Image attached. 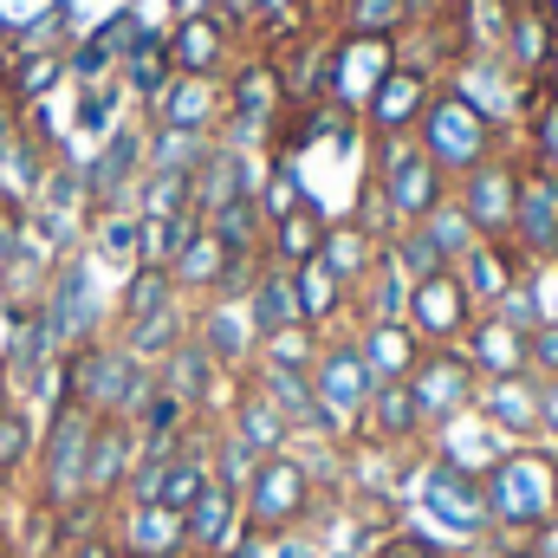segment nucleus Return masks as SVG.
Listing matches in <instances>:
<instances>
[{"label": "nucleus", "instance_id": "c756f323", "mask_svg": "<svg viewBox=\"0 0 558 558\" xmlns=\"http://www.w3.org/2000/svg\"><path fill=\"white\" fill-rule=\"evenodd\" d=\"M357 351H364V364H371L377 384H410V371L422 364L428 344L403 318H390V325H357Z\"/></svg>", "mask_w": 558, "mask_h": 558}, {"label": "nucleus", "instance_id": "c85d7f7f", "mask_svg": "<svg viewBox=\"0 0 558 558\" xmlns=\"http://www.w3.org/2000/svg\"><path fill=\"white\" fill-rule=\"evenodd\" d=\"M357 441H384V448H422L428 441V422H422L410 384H377L371 390V410H364Z\"/></svg>", "mask_w": 558, "mask_h": 558}, {"label": "nucleus", "instance_id": "a18cd8bd", "mask_svg": "<svg viewBox=\"0 0 558 558\" xmlns=\"http://www.w3.org/2000/svg\"><path fill=\"white\" fill-rule=\"evenodd\" d=\"M416 228L428 234V241H435V254H441L448 267H454V260H461V254H468V247L481 241V234H474V221L461 215V202H454V189H448V202H441V208H428V215H422Z\"/></svg>", "mask_w": 558, "mask_h": 558}, {"label": "nucleus", "instance_id": "393cba45", "mask_svg": "<svg viewBox=\"0 0 558 558\" xmlns=\"http://www.w3.org/2000/svg\"><path fill=\"white\" fill-rule=\"evenodd\" d=\"M234 267H241V260H234V254L215 241V228L202 221V228L182 241V254L169 260V279H175V292H182L189 305H202V299H221V292H228V274H234Z\"/></svg>", "mask_w": 558, "mask_h": 558}, {"label": "nucleus", "instance_id": "aec40b11", "mask_svg": "<svg viewBox=\"0 0 558 558\" xmlns=\"http://www.w3.org/2000/svg\"><path fill=\"white\" fill-rule=\"evenodd\" d=\"M461 357L474 364V377H481V384H494V377H533V338H526V331H513V325H507V318H494V312H481V318L468 325Z\"/></svg>", "mask_w": 558, "mask_h": 558}, {"label": "nucleus", "instance_id": "2eb2a0df", "mask_svg": "<svg viewBox=\"0 0 558 558\" xmlns=\"http://www.w3.org/2000/svg\"><path fill=\"white\" fill-rule=\"evenodd\" d=\"M162 46H169V65H175L182 78H228V72H234V59H241V39H234L215 13L169 20Z\"/></svg>", "mask_w": 558, "mask_h": 558}, {"label": "nucleus", "instance_id": "f257e3e1", "mask_svg": "<svg viewBox=\"0 0 558 558\" xmlns=\"http://www.w3.org/2000/svg\"><path fill=\"white\" fill-rule=\"evenodd\" d=\"M481 494H487V526H494V539L526 546L533 533H546L558 520V454L539 448V441L507 448V454L481 474Z\"/></svg>", "mask_w": 558, "mask_h": 558}, {"label": "nucleus", "instance_id": "c03bdc74", "mask_svg": "<svg viewBox=\"0 0 558 558\" xmlns=\"http://www.w3.org/2000/svg\"><path fill=\"white\" fill-rule=\"evenodd\" d=\"M175 299H182V292H175V279L162 274V267H131V274H124V292H118V325H137V318L175 305Z\"/></svg>", "mask_w": 558, "mask_h": 558}, {"label": "nucleus", "instance_id": "39448f33", "mask_svg": "<svg viewBox=\"0 0 558 558\" xmlns=\"http://www.w3.org/2000/svg\"><path fill=\"white\" fill-rule=\"evenodd\" d=\"M416 143L448 182H461V175L481 169L494 149H507V137H500L474 105H461L454 92H435V98H428V111H422V124H416Z\"/></svg>", "mask_w": 558, "mask_h": 558}, {"label": "nucleus", "instance_id": "ea45409f", "mask_svg": "<svg viewBox=\"0 0 558 558\" xmlns=\"http://www.w3.org/2000/svg\"><path fill=\"white\" fill-rule=\"evenodd\" d=\"M208 149H215V137H195V131H162V124H143V169H156V175H195Z\"/></svg>", "mask_w": 558, "mask_h": 558}, {"label": "nucleus", "instance_id": "9b49d317", "mask_svg": "<svg viewBox=\"0 0 558 558\" xmlns=\"http://www.w3.org/2000/svg\"><path fill=\"white\" fill-rule=\"evenodd\" d=\"M105 539L118 546V558H189V526L162 500H118Z\"/></svg>", "mask_w": 558, "mask_h": 558}, {"label": "nucleus", "instance_id": "4be33fe9", "mask_svg": "<svg viewBox=\"0 0 558 558\" xmlns=\"http://www.w3.org/2000/svg\"><path fill=\"white\" fill-rule=\"evenodd\" d=\"M137 428L131 422H98L92 435V454H85V500L92 507H118L124 500V481L137 468Z\"/></svg>", "mask_w": 558, "mask_h": 558}, {"label": "nucleus", "instance_id": "c9c22d12", "mask_svg": "<svg viewBox=\"0 0 558 558\" xmlns=\"http://www.w3.org/2000/svg\"><path fill=\"white\" fill-rule=\"evenodd\" d=\"M338 33H364V39H403L422 20V0H338L331 7Z\"/></svg>", "mask_w": 558, "mask_h": 558}, {"label": "nucleus", "instance_id": "6e6d98bb", "mask_svg": "<svg viewBox=\"0 0 558 558\" xmlns=\"http://www.w3.org/2000/svg\"><path fill=\"white\" fill-rule=\"evenodd\" d=\"M539 435L553 441V454H558V377L539 384Z\"/></svg>", "mask_w": 558, "mask_h": 558}, {"label": "nucleus", "instance_id": "49530a36", "mask_svg": "<svg viewBox=\"0 0 558 558\" xmlns=\"http://www.w3.org/2000/svg\"><path fill=\"white\" fill-rule=\"evenodd\" d=\"M33 448H39V428L26 416V403H0V481L33 468Z\"/></svg>", "mask_w": 558, "mask_h": 558}, {"label": "nucleus", "instance_id": "a19ab883", "mask_svg": "<svg viewBox=\"0 0 558 558\" xmlns=\"http://www.w3.org/2000/svg\"><path fill=\"white\" fill-rule=\"evenodd\" d=\"M137 247H143V221L131 215V208H105V215H92V260L131 274V267H137Z\"/></svg>", "mask_w": 558, "mask_h": 558}, {"label": "nucleus", "instance_id": "a211bd4d", "mask_svg": "<svg viewBox=\"0 0 558 558\" xmlns=\"http://www.w3.org/2000/svg\"><path fill=\"white\" fill-rule=\"evenodd\" d=\"M195 344H202L221 371L247 377V371H254V351H260V331H254L247 299H202V312H195Z\"/></svg>", "mask_w": 558, "mask_h": 558}, {"label": "nucleus", "instance_id": "79ce46f5", "mask_svg": "<svg viewBox=\"0 0 558 558\" xmlns=\"http://www.w3.org/2000/svg\"><path fill=\"white\" fill-rule=\"evenodd\" d=\"M448 20H454V39H461V52H500V39H507V20H513V0H461Z\"/></svg>", "mask_w": 558, "mask_h": 558}, {"label": "nucleus", "instance_id": "680f3d73", "mask_svg": "<svg viewBox=\"0 0 558 558\" xmlns=\"http://www.w3.org/2000/svg\"><path fill=\"white\" fill-rule=\"evenodd\" d=\"M513 7H526V0H513Z\"/></svg>", "mask_w": 558, "mask_h": 558}, {"label": "nucleus", "instance_id": "0eeeda50", "mask_svg": "<svg viewBox=\"0 0 558 558\" xmlns=\"http://www.w3.org/2000/svg\"><path fill=\"white\" fill-rule=\"evenodd\" d=\"M371 182L384 189V202L397 208V221L403 228H416L428 208H441L448 202V175L422 156L416 137H371Z\"/></svg>", "mask_w": 558, "mask_h": 558}, {"label": "nucleus", "instance_id": "8fccbe9b", "mask_svg": "<svg viewBox=\"0 0 558 558\" xmlns=\"http://www.w3.org/2000/svg\"><path fill=\"white\" fill-rule=\"evenodd\" d=\"M520 156H526L533 169L558 175V98L539 111V118H533V124H526V149H520Z\"/></svg>", "mask_w": 558, "mask_h": 558}, {"label": "nucleus", "instance_id": "e433bc0d", "mask_svg": "<svg viewBox=\"0 0 558 558\" xmlns=\"http://www.w3.org/2000/svg\"><path fill=\"white\" fill-rule=\"evenodd\" d=\"M221 428H228V435H241V441H247V448H254L260 461L292 448V422L279 416V410L267 403V397H260V390H254V384H247V397L234 403V416L221 422Z\"/></svg>", "mask_w": 558, "mask_h": 558}, {"label": "nucleus", "instance_id": "052dcab7", "mask_svg": "<svg viewBox=\"0 0 558 558\" xmlns=\"http://www.w3.org/2000/svg\"><path fill=\"white\" fill-rule=\"evenodd\" d=\"M0 558H13V553H7V546H0Z\"/></svg>", "mask_w": 558, "mask_h": 558}, {"label": "nucleus", "instance_id": "b1692460", "mask_svg": "<svg viewBox=\"0 0 558 558\" xmlns=\"http://www.w3.org/2000/svg\"><path fill=\"white\" fill-rule=\"evenodd\" d=\"M182 526H189V558H228L241 546V533H247V513H241V494L234 487H208L189 513H182Z\"/></svg>", "mask_w": 558, "mask_h": 558}, {"label": "nucleus", "instance_id": "09e8293b", "mask_svg": "<svg viewBox=\"0 0 558 558\" xmlns=\"http://www.w3.org/2000/svg\"><path fill=\"white\" fill-rule=\"evenodd\" d=\"M202 228V215H175V221H143V247H137V267H162L182 254V241Z\"/></svg>", "mask_w": 558, "mask_h": 558}, {"label": "nucleus", "instance_id": "de8ad7c7", "mask_svg": "<svg viewBox=\"0 0 558 558\" xmlns=\"http://www.w3.org/2000/svg\"><path fill=\"white\" fill-rule=\"evenodd\" d=\"M384 254H390V267L410 279V286H422V279H435V274H448V260L435 254V241H428L422 228H403V234H397Z\"/></svg>", "mask_w": 558, "mask_h": 558}, {"label": "nucleus", "instance_id": "dca6fc26", "mask_svg": "<svg viewBox=\"0 0 558 558\" xmlns=\"http://www.w3.org/2000/svg\"><path fill=\"white\" fill-rule=\"evenodd\" d=\"M507 448H513V441H507L494 422L481 416V410H461V416L435 422V428H428V441H422V454H428V461L461 468V474H474V481H481V474H487Z\"/></svg>", "mask_w": 558, "mask_h": 558}, {"label": "nucleus", "instance_id": "58836bf2", "mask_svg": "<svg viewBox=\"0 0 558 558\" xmlns=\"http://www.w3.org/2000/svg\"><path fill=\"white\" fill-rule=\"evenodd\" d=\"M247 312H254V331L267 338L279 325H299V292H292V274L274 267V260H260V274L247 286Z\"/></svg>", "mask_w": 558, "mask_h": 558}, {"label": "nucleus", "instance_id": "37998d69", "mask_svg": "<svg viewBox=\"0 0 558 558\" xmlns=\"http://www.w3.org/2000/svg\"><path fill=\"white\" fill-rule=\"evenodd\" d=\"M318 351H325V338H318L312 325H279V331H267V338H260L254 364H267V371H305V377H312Z\"/></svg>", "mask_w": 558, "mask_h": 558}, {"label": "nucleus", "instance_id": "f3484780", "mask_svg": "<svg viewBox=\"0 0 558 558\" xmlns=\"http://www.w3.org/2000/svg\"><path fill=\"white\" fill-rule=\"evenodd\" d=\"M143 182V124H118L111 137L98 143V156L85 162V195L92 215L105 208H131V189Z\"/></svg>", "mask_w": 558, "mask_h": 558}, {"label": "nucleus", "instance_id": "864d4df0", "mask_svg": "<svg viewBox=\"0 0 558 558\" xmlns=\"http://www.w3.org/2000/svg\"><path fill=\"white\" fill-rule=\"evenodd\" d=\"M377 558H448V546H435L428 533L410 526V533H384V553Z\"/></svg>", "mask_w": 558, "mask_h": 558}, {"label": "nucleus", "instance_id": "9d476101", "mask_svg": "<svg viewBox=\"0 0 558 558\" xmlns=\"http://www.w3.org/2000/svg\"><path fill=\"white\" fill-rule=\"evenodd\" d=\"M520 169H526V156H513V149H494L481 169H468V175L454 182V202H461V215L474 221V234H481V241H507V234H513Z\"/></svg>", "mask_w": 558, "mask_h": 558}, {"label": "nucleus", "instance_id": "f8f14e48", "mask_svg": "<svg viewBox=\"0 0 558 558\" xmlns=\"http://www.w3.org/2000/svg\"><path fill=\"white\" fill-rule=\"evenodd\" d=\"M474 390H481V377H474V364L461 357V344L422 351V364L410 371V397H416V410H422L428 428L448 422V416H461V410H474Z\"/></svg>", "mask_w": 558, "mask_h": 558}, {"label": "nucleus", "instance_id": "423d86ee", "mask_svg": "<svg viewBox=\"0 0 558 558\" xmlns=\"http://www.w3.org/2000/svg\"><path fill=\"white\" fill-rule=\"evenodd\" d=\"M371 390H377V377H371L357 338H325V351H318V364H312V397H318L325 435H331L338 448L357 441L364 410H371Z\"/></svg>", "mask_w": 558, "mask_h": 558}, {"label": "nucleus", "instance_id": "412c9836", "mask_svg": "<svg viewBox=\"0 0 558 558\" xmlns=\"http://www.w3.org/2000/svg\"><path fill=\"white\" fill-rule=\"evenodd\" d=\"M435 92H441L435 78L397 65V72L377 85V98L364 105V137H416V124H422V111H428Z\"/></svg>", "mask_w": 558, "mask_h": 558}, {"label": "nucleus", "instance_id": "3c124183", "mask_svg": "<svg viewBox=\"0 0 558 558\" xmlns=\"http://www.w3.org/2000/svg\"><path fill=\"white\" fill-rule=\"evenodd\" d=\"M494 318H507L513 331H526V338H533V331H539V305H533V286L520 279V286H513V292L494 305Z\"/></svg>", "mask_w": 558, "mask_h": 558}, {"label": "nucleus", "instance_id": "ddd939ff", "mask_svg": "<svg viewBox=\"0 0 558 558\" xmlns=\"http://www.w3.org/2000/svg\"><path fill=\"white\" fill-rule=\"evenodd\" d=\"M474 318H481V312H474V299L461 292L454 267H448V274H435V279H422V286H410V312H403V325L416 331L428 351H441V344H461Z\"/></svg>", "mask_w": 558, "mask_h": 558}, {"label": "nucleus", "instance_id": "4468645a", "mask_svg": "<svg viewBox=\"0 0 558 558\" xmlns=\"http://www.w3.org/2000/svg\"><path fill=\"white\" fill-rule=\"evenodd\" d=\"M507 247L526 260V267H539V260H558V175L546 169H520V202H513V234H507Z\"/></svg>", "mask_w": 558, "mask_h": 558}, {"label": "nucleus", "instance_id": "f03ea898", "mask_svg": "<svg viewBox=\"0 0 558 558\" xmlns=\"http://www.w3.org/2000/svg\"><path fill=\"white\" fill-rule=\"evenodd\" d=\"M156 397V371L137 364L118 338H92L65 351V403H78L98 422H137L143 403Z\"/></svg>", "mask_w": 558, "mask_h": 558}, {"label": "nucleus", "instance_id": "20e7f679", "mask_svg": "<svg viewBox=\"0 0 558 558\" xmlns=\"http://www.w3.org/2000/svg\"><path fill=\"white\" fill-rule=\"evenodd\" d=\"M241 513L254 533H305L318 520V474L305 454H267L254 481L241 487Z\"/></svg>", "mask_w": 558, "mask_h": 558}, {"label": "nucleus", "instance_id": "7c9ffc66", "mask_svg": "<svg viewBox=\"0 0 558 558\" xmlns=\"http://www.w3.org/2000/svg\"><path fill=\"white\" fill-rule=\"evenodd\" d=\"M59 78H65V52H52V46H13V59L0 65V98L13 111H26V105H46V92Z\"/></svg>", "mask_w": 558, "mask_h": 558}, {"label": "nucleus", "instance_id": "e2e57ef3", "mask_svg": "<svg viewBox=\"0 0 558 558\" xmlns=\"http://www.w3.org/2000/svg\"><path fill=\"white\" fill-rule=\"evenodd\" d=\"M344 558H357V553H344Z\"/></svg>", "mask_w": 558, "mask_h": 558}, {"label": "nucleus", "instance_id": "1a4fd4ad", "mask_svg": "<svg viewBox=\"0 0 558 558\" xmlns=\"http://www.w3.org/2000/svg\"><path fill=\"white\" fill-rule=\"evenodd\" d=\"M397 72V39H364V33H338L331 39V78H325V105H338L344 118H364V105L377 98V85Z\"/></svg>", "mask_w": 558, "mask_h": 558}, {"label": "nucleus", "instance_id": "7ed1b4c3", "mask_svg": "<svg viewBox=\"0 0 558 558\" xmlns=\"http://www.w3.org/2000/svg\"><path fill=\"white\" fill-rule=\"evenodd\" d=\"M92 435L98 416H85L78 403H59L46 428H39V448H33V500L39 513H65L85 500V454H92Z\"/></svg>", "mask_w": 558, "mask_h": 558}, {"label": "nucleus", "instance_id": "4d7b16f0", "mask_svg": "<svg viewBox=\"0 0 558 558\" xmlns=\"http://www.w3.org/2000/svg\"><path fill=\"white\" fill-rule=\"evenodd\" d=\"M474 558H539V553H533V546H513V539H494V533H487V546H481Z\"/></svg>", "mask_w": 558, "mask_h": 558}, {"label": "nucleus", "instance_id": "4c0bfd02", "mask_svg": "<svg viewBox=\"0 0 558 558\" xmlns=\"http://www.w3.org/2000/svg\"><path fill=\"white\" fill-rule=\"evenodd\" d=\"M241 195H247V189H241V156L215 143V149L202 156V169L189 175V208L208 221V215H221V208H228V202H241Z\"/></svg>", "mask_w": 558, "mask_h": 558}, {"label": "nucleus", "instance_id": "6ab92c4d", "mask_svg": "<svg viewBox=\"0 0 558 558\" xmlns=\"http://www.w3.org/2000/svg\"><path fill=\"white\" fill-rule=\"evenodd\" d=\"M149 124L162 131H195V137H215L228 124V85L221 78H169V92L149 105Z\"/></svg>", "mask_w": 558, "mask_h": 558}, {"label": "nucleus", "instance_id": "bf43d9fd", "mask_svg": "<svg viewBox=\"0 0 558 558\" xmlns=\"http://www.w3.org/2000/svg\"><path fill=\"white\" fill-rule=\"evenodd\" d=\"M175 7V20H195V13H215V0H169Z\"/></svg>", "mask_w": 558, "mask_h": 558}, {"label": "nucleus", "instance_id": "6e6552de", "mask_svg": "<svg viewBox=\"0 0 558 558\" xmlns=\"http://www.w3.org/2000/svg\"><path fill=\"white\" fill-rule=\"evenodd\" d=\"M441 92H454L461 105H474L500 137H507L513 124H526V78H520L500 52H461V59L448 65V78H441Z\"/></svg>", "mask_w": 558, "mask_h": 558}, {"label": "nucleus", "instance_id": "5701e85b", "mask_svg": "<svg viewBox=\"0 0 558 558\" xmlns=\"http://www.w3.org/2000/svg\"><path fill=\"white\" fill-rule=\"evenodd\" d=\"M221 85H228V118H247V124H267V131H274L279 118L292 111V105H286V85H279V72H274L267 52H241L234 72H228Z\"/></svg>", "mask_w": 558, "mask_h": 558}, {"label": "nucleus", "instance_id": "0e129e2a", "mask_svg": "<svg viewBox=\"0 0 558 558\" xmlns=\"http://www.w3.org/2000/svg\"><path fill=\"white\" fill-rule=\"evenodd\" d=\"M553 526H558V520H553Z\"/></svg>", "mask_w": 558, "mask_h": 558}, {"label": "nucleus", "instance_id": "72a5a7b5", "mask_svg": "<svg viewBox=\"0 0 558 558\" xmlns=\"http://www.w3.org/2000/svg\"><path fill=\"white\" fill-rule=\"evenodd\" d=\"M215 377H221V364L195 344V331H189V338H182V344L156 364V390H169V397H175V403H189L195 416H202V403H208Z\"/></svg>", "mask_w": 558, "mask_h": 558}, {"label": "nucleus", "instance_id": "cd10ccee", "mask_svg": "<svg viewBox=\"0 0 558 558\" xmlns=\"http://www.w3.org/2000/svg\"><path fill=\"white\" fill-rule=\"evenodd\" d=\"M474 410L513 448H526V441H539V377H494V384L474 390Z\"/></svg>", "mask_w": 558, "mask_h": 558}, {"label": "nucleus", "instance_id": "473e14b6", "mask_svg": "<svg viewBox=\"0 0 558 558\" xmlns=\"http://www.w3.org/2000/svg\"><path fill=\"white\" fill-rule=\"evenodd\" d=\"M189 331H195V305H189V299H175V305L149 312V318H137V325H118V344H124L137 364H149V371H156V364H162V357L189 338Z\"/></svg>", "mask_w": 558, "mask_h": 558}, {"label": "nucleus", "instance_id": "2f4dec72", "mask_svg": "<svg viewBox=\"0 0 558 558\" xmlns=\"http://www.w3.org/2000/svg\"><path fill=\"white\" fill-rule=\"evenodd\" d=\"M377 260H384V247H377V241H371V234H364V228H357L351 215H338V221L325 228V247H318V267H325V274L338 279L344 292H357L364 279L377 274Z\"/></svg>", "mask_w": 558, "mask_h": 558}, {"label": "nucleus", "instance_id": "bb28decb", "mask_svg": "<svg viewBox=\"0 0 558 558\" xmlns=\"http://www.w3.org/2000/svg\"><path fill=\"white\" fill-rule=\"evenodd\" d=\"M553 46H558V0H526V7H513L507 39H500V59H507L520 78H539V72L553 65Z\"/></svg>", "mask_w": 558, "mask_h": 558}, {"label": "nucleus", "instance_id": "13d9d810", "mask_svg": "<svg viewBox=\"0 0 558 558\" xmlns=\"http://www.w3.org/2000/svg\"><path fill=\"white\" fill-rule=\"evenodd\" d=\"M65 558H118V546H111V539L98 533V539H85V546H72Z\"/></svg>", "mask_w": 558, "mask_h": 558}, {"label": "nucleus", "instance_id": "f704fd0d", "mask_svg": "<svg viewBox=\"0 0 558 558\" xmlns=\"http://www.w3.org/2000/svg\"><path fill=\"white\" fill-rule=\"evenodd\" d=\"M325 228H331V215L318 208V202H305L299 215H286V221H274L267 228V260L274 267H305V260H318V247H325Z\"/></svg>", "mask_w": 558, "mask_h": 558}, {"label": "nucleus", "instance_id": "5fc2aeb1", "mask_svg": "<svg viewBox=\"0 0 558 558\" xmlns=\"http://www.w3.org/2000/svg\"><path fill=\"white\" fill-rule=\"evenodd\" d=\"M533 377H539V384L558 377V325H539V331H533Z\"/></svg>", "mask_w": 558, "mask_h": 558}, {"label": "nucleus", "instance_id": "a878e982", "mask_svg": "<svg viewBox=\"0 0 558 558\" xmlns=\"http://www.w3.org/2000/svg\"><path fill=\"white\" fill-rule=\"evenodd\" d=\"M454 279H461V292L474 299V312H494V305L526 279V260H520L507 241H474V247L454 260Z\"/></svg>", "mask_w": 558, "mask_h": 558}, {"label": "nucleus", "instance_id": "603ef678", "mask_svg": "<svg viewBox=\"0 0 558 558\" xmlns=\"http://www.w3.org/2000/svg\"><path fill=\"white\" fill-rule=\"evenodd\" d=\"M526 286H533L539 325H558V260H539V267H526Z\"/></svg>", "mask_w": 558, "mask_h": 558}]
</instances>
